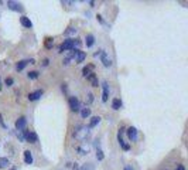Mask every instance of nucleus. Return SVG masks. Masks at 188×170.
<instances>
[{
	"label": "nucleus",
	"mask_w": 188,
	"mask_h": 170,
	"mask_svg": "<svg viewBox=\"0 0 188 170\" xmlns=\"http://www.w3.org/2000/svg\"><path fill=\"white\" fill-rule=\"evenodd\" d=\"M81 42L78 40L74 39H68V40H64V42L60 45V51H71V50H75V47H79Z\"/></svg>",
	"instance_id": "f257e3e1"
},
{
	"label": "nucleus",
	"mask_w": 188,
	"mask_h": 170,
	"mask_svg": "<svg viewBox=\"0 0 188 170\" xmlns=\"http://www.w3.org/2000/svg\"><path fill=\"white\" fill-rule=\"evenodd\" d=\"M88 135H89V130H88V127L85 126H76L75 132H74V136L76 139H81V140H83Z\"/></svg>",
	"instance_id": "f03ea898"
},
{
	"label": "nucleus",
	"mask_w": 188,
	"mask_h": 170,
	"mask_svg": "<svg viewBox=\"0 0 188 170\" xmlns=\"http://www.w3.org/2000/svg\"><path fill=\"white\" fill-rule=\"evenodd\" d=\"M95 57H99L101 58V61H102V64L105 65V67H111L112 65V61H111V58L108 57V54H106V51H99V52H96L95 54Z\"/></svg>",
	"instance_id": "7ed1b4c3"
},
{
	"label": "nucleus",
	"mask_w": 188,
	"mask_h": 170,
	"mask_svg": "<svg viewBox=\"0 0 188 170\" xmlns=\"http://www.w3.org/2000/svg\"><path fill=\"white\" fill-rule=\"evenodd\" d=\"M23 132H24V133H23V135H24V139H27L30 143H36V142H37L38 136H37L36 132H33V130H26V129H24Z\"/></svg>",
	"instance_id": "20e7f679"
},
{
	"label": "nucleus",
	"mask_w": 188,
	"mask_h": 170,
	"mask_svg": "<svg viewBox=\"0 0 188 170\" xmlns=\"http://www.w3.org/2000/svg\"><path fill=\"white\" fill-rule=\"evenodd\" d=\"M68 104H70V108H71V111H74V112H78V111H81V105H79V101L76 99L75 96H71V98H70V101H68Z\"/></svg>",
	"instance_id": "39448f33"
},
{
	"label": "nucleus",
	"mask_w": 188,
	"mask_h": 170,
	"mask_svg": "<svg viewBox=\"0 0 188 170\" xmlns=\"http://www.w3.org/2000/svg\"><path fill=\"white\" fill-rule=\"evenodd\" d=\"M123 130H124L123 127L119 130V133H117V140H119V145L122 146V149H123V150H129V149H130V146H129L127 143H124V140H123V137H122V135H123Z\"/></svg>",
	"instance_id": "423d86ee"
},
{
	"label": "nucleus",
	"mask_w": 188,
	"mask_h": 170,
	"mask_svg": "<svg viewBox=\"0 0 188 170\" xmlns=\"http://www.w3.org/2000/svg\"><path fill=\"white\" fill-rule=\"evenodd\" d=\"M126 132H127V136H129V139H130L132 142L137 140V129H136V127H133V126L127 127Z\"/></svg>",
	"instance_id": "0eeeda50"
},
{
	"label": "nucleus",
	"mask_w": 188,
	"mask_h": 170,
	"mask_svg": "<svg viewBox=\"0 0 188 170\" xmlns=\"http://www.w3.org/2000/svg\"><path fill=\"white\" fill-rule=\"evenodd\" d=\"M26 125H27V119H26L24 116H21V118H19L17 122H16V129H17V130H24V129H26Z\"/></svg>",
	"instance_id": "6e6552de"
},
{
	"label": "nucleus",
	"mask_w": 188,
	"mask_h": 170,
	"mask_svg": "<svg viewBox=\"0 0 188 170\" xmlns=\"http://www.w3.org/2000/svg\"><path fill=\"white\" fill-rule=\"evenodd\" d=\"M7 7L10 9V10H14V11H21L23 10V7H21V4L20 3H17V1H7Z\"/></svg>",
	"instance_id": "1a4fd4ad"
},
{
	"label": "nucleus",
	"mask_w": 188,
	"mask_h": 170,
	"mask_svg": "<svg viewBox=\"0 0 188 170\" xmlns=\"http://www.w3.org/2000/svg\"><path fill=\"white\" fill-rule=\"evenodd\" d=\"M102 88H103V94H102V101L103 102H106L108 101V98H109V84L105 81L103 84H102Z\"/></svg>",
	"instance_id": "9d476101"
},
{
	"label": "nucleus",
	"mask_w": 188,
	"mask_h": 170,
	"mask_svg": "<svg viewBox=\"0 0 188 170\" xmlns=\"http://www.w3.org/2000/svg\"><path fill=\"white\" fill-rule=\"evenodd\" d=\"M41 95H42V89H37V91L28 94V99H30V101H37V99L41 98Z\"/></svg>",
	"instance_id": "9b49d317"
},
{
	"label": "nucleus",
	"mask_w": 188,
	"mask_h": 170,
	"mask_svg": "<svg viewBox=\"0 0 188 170\" xmlns=\"http://www.w3.org/2000/svg\"><path fill=\"white\" fill-rule=\"evenodd\" d=\"M20 23L26 27V29H31L33 27V23H31V20L28 19V17H26V16H21L20 17Z\"/></svg>",
	"instance_id": "f8f14e48"
},
{
	"label": "nucleus",
	"mask_w": 188,
	"mask_h": 170,
	"mask_svg": "<svg viewBox=\"0 0 188 170\" xmlns=\"http://www.w3.org/2000/svg\"><path fill=\"white\" fill-rule=\"evenodd\" d=\"M86 80L91 82V85H92V86H98V85H99V81H98V78H96L95 72H92V74H91V75H89Z\"/></svg>",
	"instance_id": "ddd939ff"
},
{
	"label": "nucleus",
	"mask_w": 188,
	"mask_h": 170,
	"mask_svg": "<svg viewBox=\"0 0 188 170\" xmlns=\"http://www.w3.org/2000/svg\"><path fill=\"white\" fill-rule=\"evenodd\" d=\"M24 162H26V165H31L33 163V155H31L30 150L24 152Z\"/></svg>",
	"instance_id": "4468645a"
},
{
	"label": "nucleus",
	"mask_w": 188,
	"mask_h": 170,
	"mask_svg": "<svg viewBox=\"0 0 188 170\" xmlns=\"http://www.w3.org/2000/svg\"><path fill=\"white\" fill-rule=\"evenodd\" d=\"M85 44H86V47H92V45L95 44V37H93L92 34H88V36L85 37Z\"/></svg>",
	"instance_id": "2eb2a0df"
},
{
	"label": "nucleus",
	"mask_w": 188,
	"mask_h": 170,
	"mask_svg": "<svg viewBox=\"0 0 188 170\" xmlns=\"http://www.w3.org/2000/svg\"><path fill=\"white\" fill-rule=\"evenodd\" d=\"M112 108L115 111H117V109H120L122 108V101L119 99V98H115L112 101Z\"/></svg>",
	"instance_id": "dca6fc26"
},
{
	"label": "nucleus",
	"mask_w": 188,
	"mask_h": 170,
	"mask_svg": "<svg viewBox=\"0 0 188 170\" xmlns=\"http://www.w3.org/2000/svg\"><path fill=\"white\" fill-rule=\"evenodd\" d=\"M10 166V162L7 157H0V169H7Z\"/></svg>",
	"instance_id": "f3484780"
},
{
	"label": "nucleus",
	"mask_w": 188,
	"mask_h": 170,
	"mask_svg": "<svg viewBox=\"0 0 188 170\" xmlns=\"http://www.w3.org/2000/svg\"><path fill=\"white\" fill-rule=\"evenodd\" d=\"M28 62H30V61H27V60H23V61L17 62V65H16V70H17V71H21V70H24V68H26V65H27Z\"/></svg>",
	"instance_id": "a211bd4d"
},
{
	"label": "nucleus",
	"mask_w": 188,
	"mask_h": 170,
	"mask_svg": "<svg viewBox=\"0 0 188 170\" xmlns=\"http://www.w3.org/2000/svg\"><path fill=\"white\" fill-rule=\"evenodd\" d=\"M103 157H105V156H103V152H102V149L99 147V143H98V145H96V159H98V160H103Z\"/></svg>",
	"instance_id": "6ab92c4d"
},
{
	"label": "nucleus",
	"mask_w": 188,
	"mask_h": 170,
	"mask_svg": "<svg viewBox=\"0 0 188 170\" xmlns=\"http://www.w3.org/2000/svg\"><path fill=\"white\" fill-rule=\"evenodd\" d=\"M99 122H101V118H99V116H93V118L91 119V122H89V126H88V127H95L96 125H98V124H99Z\"/></svg>",
	"instance_id": "aec40b11"
},
{
	"label": "nucleus",
	"mask_w": 188,
	"mask_h": 170,
	"mask_svg": "<svg viewBox=\"0 0 188 170\" xmlns=\"http://www.w3.org/2000/svg\"><path fill=\"white\" fill-rule=\"evenodd\" d=\"M44 45H45V48H52V45H54V39L47 37L45 41H44Z\"/></svg>",
	"instance_id": "412c9836"
},
{
	"label": "nucleus",
	"mask_w": 188,
	"mask_h": 170,
	"mask_svg": "<svg viewBox=\"0 0 188 170\" xmlns=\"http://www.w3.org/2000/svg\"><path fill=\"white\" fill-rule=\"evenodd\" d=\"M91 70H92V67H83V70H82V75H83L85 78H88V77L92 74Z\"/></svg>",
	"instance_id": "4be33fe9"
},
{
	"label": "nucleus",
	"mask_w": 188,
	"mask_h": 170,
	"mask_svg": "<svg viewBox=\"0 0 188 170\" xmlns=\"http://www.w3.org/2000/svg\"><path fill=\"white\" fill-rule=\"evenodd\" d=\"M89 115H91V109L89 108H82L81 109V116L82 118H88Z\"/></svg>",
	"instance_id": "5701e85b"
},
{
	"label": "nucleus",
	"mask_w": 188,
	"mask_h": 170,
	"mask_svg": "<svg viewBox=\"0 0 188 170\" xmlns=\"http://www.w3.org/2000/svg\"><path fill=\"white\" fill-rule=\"evenodd\" d=\"M38 75H40L38 71H30V72H28V78H30V80H36V78H38Z\"/></svg>",
	"instance_id": "b1692460"
},
{
	"label": "nucleus",
	"mask_w": 188,
	"mask_h": 170,
	"mask_svg": "<svg viewBox=\"0 0 188 170\" xmlns=\"http://www.w3.org/2000/svg\"><path fill=\"white\" fill-rule=\"evenodd\" d=\"M79 170H93V166H92L91 163H86V165H83Z\"/></svg>",
	"instance_id": "393cba45"
},
{
	"label": "nucleus",
	"mask_w": 188,
	"mask_h": 170,
	"mask_svg": "<svg viewBox=\"0 0 188 170\" xmlns=\"http://www.w3.org/2000/svg\"><path fill=\"white\" fill-rule=\"evenodd\" d=\"M68 166L71 167V170H79V167H78V163H70Z\"/></svg>",
	"instance_id": "a878e982"
},
{
	"label": "nucleus",
	"mask_w": 188,
	"mask_h": 170,
	"mask_svg": "<svg viewBox=\"0 0 188 170\" xmlns=\"http://www.w3.org/2000/svg\"><path fill=\"white\" fill-rule=\"evenodd\" d=\"M75 33H76V29H72V27H71L70 30H67V31H65V34H67V36H68V34H75Z\"/></svg>",
	"instance_id": "bb28decb"
},
{
	"label": "nucleus",
	"mask_w": 188,
	"mask_h": 170,
	"mask_svg": "<svg viewBox=\"0 0 188 170\" xmlns=\"http://www.w3.org/2000/svg\"><path fill=\"white\" fill-rule=\"evenodd\" d=\"M4 82H6L7 86H11V85H13V78H6V81H4Z\"/></svg>",
	"instance_id": "cd10ccee"
},
{
	"label": "nucleus",
	"mask_w": 188,
	"mask_h": 170,
	"mask_svg": "<svg viewBox=\"0 0 188 170\" xmlns=\"http://www.w3.org/2000/svg\"><path fill=\"white\" fill-rule=\"evenodd\" d=\"M92 96H93L92 94H89V95H88V102H92V99H93Z\"/></svg>",
	"instance_id": "c85d7f7f"
},
{
	"label": "nucleus",
	"mask_w": 188,
	"mask_h": 170,
	"mask_svg": "<svg viewBox=\"0 0 188 170\" xmlns=\"http://www.w3.org/2000/svg\"><path fill=\"white\" fill-rule=\"evenodd\" d=\"M177 170H185V169H184L183 165H178V166H177Z\"/></svg>",
	"instance_id": "c756f323"
},
{
	"label": "nucleus",
	"mask_w": 188,
	"mask_h": 170,
	"mask_svg": "<svg viewBox=\"0 0 188 170\" xmlns=\"http://www.w3.org/2000/svg\"><path fill=\"white\" fill-rule=\"evenodd\" d=\"M0 124H1V126L6 127V125H4V122H3V119H1V115H0Z\"/></svg>",
	"instance_id": "7c9ffc66"
},
{
	"label": "nucleus",
	"mask_w": 188,
	"mask_h": 170,
	"mask_svg": "<svg viewBox=\"0 0 188 170\" xmlns=\"http://www.w3.org/2000/svg\"><path fill=\"white\" fill-rule=\"evenodd\" d=\"M124 170H132V169H130V167H129V166H127V167H124Z\"/></svg>",
	"instance_id": "2f4dec72"
},
{
	"label": "nucleus",
	"mask_w": 188,
	"mask_h": 170,
	"mask_svg": "<svg viewBox=\"0 0 188 170\" xmlns=\"http://www.w3.org/2000/svg\"><path fill=\"white\" fill-rule=\"evenodd\" d=\"M10 170H16V167H13V169H10Z\"/></svg>",
	"instance_id": "473e14b6"
}]
</instances>
